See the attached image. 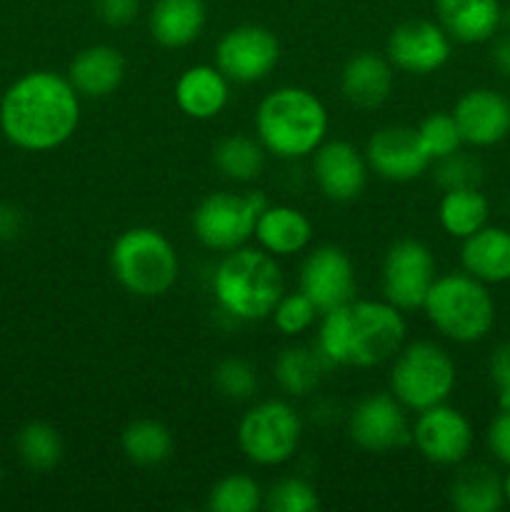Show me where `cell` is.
Returning a JSON list of instances; mask_svg holds the SVG:
<instances>
[{
  "label": "cell",
  "mask_w": 510,
  "mask_h": 512,
  "mask_svg": "<svg viewBox=\"0 0 510 512\" xmlns=\"http://www.w3.org/2000/svg\"><path fill=\"white\" fill-rule=\"evenodd\" d=\"M213 165L223 178L233 183H250L263 173L265 148L258 138H250V135H225L215 143Z\"/></svg>",
  "instance_id": "obj_30"
},
{
  "label": "cell",
  "mask_w": 510,
  "mask_h": 512,
  "mask_svg": "<svg viewBox=\"0 0 510 512\" xmlns=\"http://www.w3.org/2000/svg\"><path fill=\"white\" fill-rule=\"evenodd\" d=\"M448 498L458 512H498L505 503L503 478L485 463L465 465L450 480Z\"/></svg>",
  "instance_id": "obj_27"
},
{
  "label": "cell",
  "mask_w": 510,
  "mask_h": 512,
  "mask_svg": "<svg viewBox=\"0 0 510 512\" xmlns=\"http://www.w3.org/2000/svg\"><path fill=\"white\" fill-rule=\"evenodd\" d=\"M450 113L463 143L473 148H493L510 135V98L495 88L465 90Z\"/></svg>",
  "instance_id": "obj_17"
},
{
  "label": "cell",
  "mask_w": 510,
  "mask_h": 512,
  "mask_svg": "<svg viewBox=\"0 0 510 512\" xmlns=\"http://www.w3.org/2000/svg\"><path fill=\"white\" fill-rule=\"evenodd\" d=\"M365 163L378 178L390 183H410L433 165L420 145L415 128L408 125H385L368 138Z\"/></svg>",
  "instance_id": "obj_16"
},
{
  "label": "cell",
  "mask_w": 510,
  "mask_h": 512,
  "mask_svg": "<svg viewBox=\"0 0 510 512\" xmlns=\"http://www.w3.org/2000/svg\"><path fill=\"white\" fill-rule=\"evenodd\" d=\"M438 278L435 255L423 240L400 238L388 248L383 258V300L403 313L423 308L430 285Z\"/></svg>",
  "instance_id": "obj_10"
},
{
  "label": "cell",
  "mask_w": 510,
  "mask_h": 512,
  "mask_svg": "<svg viewBox=\"0 0 510 512\" xmlns=\"http://www.w3.org/2000/svg\"><path fill=\"white\" fill-rule=\"evenodd\" d=\"M365 155L348 140H330L313 153V178L320 193L333 203L360 198L368 183Z\"/></svg>",
  "instance_id": "obj_18"
},
{
  "label": "cell",
  "mask_w": 510,
  "mask_h": 512,
  "mask_svg": "<svg viewBox=\"0 0 510 512\" xmlns=\"http://www.w3.org/2000/svg\"><path fill=\"white\" fill-rule=\"evenodd\" d=\"M333 365L328 363L320 348L310 345H288L278 353L273 363V378L278 388L290 398H305L323 385L325 375Z\"/></svg>",
  "instance_id": "obj_26"
},
{
  "label": "cell",
  "mask_w": 510,
  "mask_h": 512,
  "mask_svg": "<svg viewBox=\"0 0 510 512\" xmlns=\"http://www.w3.org/2000/svg\"><path fill=\"white\" fill-rule=\"evenodd\" d=\"M80 125V95L68 75L30 70L15 80L0 100V130L28 153H48L75 135Z\"/></svg>",
  "instance_id": "obj_1"
},
{
  "label": "cell",
  "mask_w": 510,
  "mask_h": 512,
  "mask_svg": "<svg viewBox=\"0 0 510 512\" xmlns=\"http://www.w3.org/2000/svg\"><path fill=\"white\" fill-rule=\"evenodd\" d=\"M173 433L168 425L153 418L133 420L120 433V448L125 458L140 468H155L163 465L173 455Z\"/></svg>",
  "instance_id": "obj_29"
},
{
  "label": "cell",
  "mask_w": 510,
  "mask_h": 512,
  "mask_svg": "<svg viewBox=\"0 0 510 512\" xmlns=\"http://www.w3.org/2000/svg\"><path fill=\"white\" fill-rule=\"evenodd\" d=\"M15 448H18L25 468H30L33 473H50L53 468H58L65 453L60 433L43 420L23 425L15 438Z\"/></svg>",
  "instance_id": "obj_31"
},
{
  "label": "cell",
  "mask_w": 510,
  "mask_h": 512,
  "mask_svg": "<svg viewBox=\"0 0 510 512\" xmlns=\"http://www.w3.org/2000/svg\"><path fill=\"white\" fill-rule=\"evenodd\" d=\"M23 230V213L15 205L0 203V240H15Z\"/></svg>",
  "instance_id": "obj_41"
},
{
  "label": "cell",
  "mask_w": 510,
  "mask_h": 512,
  "mask_svg": "<svg viewBox=\"0 0 510 512\" xmlns=\"http://www.w3.org/2000/svg\"><path fill=\"white\" fill-rule=\"evenodd\" d=\"M390 393L405 410H428L445 403L458 383L455 360L430 340H415L395 353L390 368Z\"/></svg>",
  "instance_id": "obj_7"
},
{
  "label": "cell",
  "mask_w": 510,
  "mask_h": 512,
  "mask_svg": "<svg viewBox=\"0 0 510 512\" xmlns=\"http://www.w3.org/2000/svg\"><path fill=\"white\" fill-rule=\"evenodd\" d=\"M0 485H3V465H0Z\"/></svg>",
  "instance_id": "obj_45"
},
{
  "label": "cell",
  "mask_w": 510,
  "mask_h": 512,
  "mask_svg": "<svg viewBox=\"0 0 510 512\" xmlns=\"http://www.w3.org/2000/svg\"><path fill=\"white\" fill-rule=\"evenodd\" d=\"M175 105L193 120H213L225 110L230 98V80L218 65H190L180 73L173 88Z\"/></svg>",
  "instance_id": "obj_20"
},
{
  "label": "cell",
  "mask_w": 510,
  "mask_h": 512,
  "mask_svg": "<svg viewBox=\"0 0 510 512\" xmlns=\"http://www.w3.org/2000/svg\"><path fill=\"white\" fill-rule=\"evenodd\" d=\"M415 133H418L420 145H423V150L428 153V158L433 160V163L435 160L458 153L465 145L453 113H443V110L425 115V118L420 120L418 128H415Z\"/></svg>",
  "instance_id": "obj_33"
},
{
  "label": "cell",
  "mask_w": 510,
  "mask_h": 512,
  "mask_svg": "<svg viewBox=\"0 0 510 512\" xmlns=\"http://www.w3.org/2000/svg\"><path fill=\"white\" fill-rule=\"evenodd\" d=\"M435 13L445 33L465 45L488 43L503 28L500 0H435Z\"/></svg>",
  "instance_id": "obj_21"
},
{
  "label": "cell",
  "mask_w": 510,
  "mask_h": 512,
  "mask_svg": "<svg viewBox=\"0 0 510 512\" xmlns=\"http://www.w3.org/2000/svg\"><path fill=\"white\" fill-rule=\"evenodd\" d=\"M348 435L365 453H393L410 443L408 415L393 393H370L350 410Z\"/></svg>",
  "instance_id": "obj_13"
},
{
  "label": "cell",
  "mask_w": 510,
  "mask_h": 512,
  "mask_svg": "<svg viewBox=\"0 0 510 512\" xmlns=\"http://www.w3.org/2000/svg\"><path fill=\"white\" fill-rule=\"evenodd\" d=\"M393 63L385 55L363 50L348 58L340 73V93L353 108L375 110L390 98L395 83Z\"/></svg>",
  "instance_id": "obj_19"
},
{
  "label": "cell",
  "mask_w": 510,
  "mask_h": 512,
  "mask_svg": "<svg viewBox=\"0 0 510 512\" xmlns=\"http://www.w3.org/2000/svg\"><path fill=\"white\" fill-rule=\"evenodd\" d=\"M435 180L443 190H453V188H480L485 178V170L480 165L478 158L473 155L458 153L448 155V158L435 160Z\"/></svg>",
  "instance_id": "obj_37"
},
{
  "label": "cell",
  "mask_w": 510,
  "mask_h": 512,
  "mask_svg": "<svg viewBox=\"0 0 510 512\" xmlns=\"http://www.w3.org/2000/svg\"><path fill=\"white\" fill-rule=\"evenodd\" d=\"M355 265L338 245H318L300 265V290L320 310V315L355 298Z\"/></svg>",
  "instance_id": "obj_15"
},
{
  "label": "cell",
  "mask_w": 510,
  "mask_h": 512,
  "mask_svg": "<svg viewBox=\"0 0 510 512\" xmlns=\"http://www.w3.org/2000/svg\"><path fill=\"white\" fill-rule=\"evenodd\" d=\"M110 273L128 293L138 298H160L178 283V250L158 228H128L110 248Z\"/></svg>",
  "instance_id": "obj_6"
},
{
  "label": "cell",
  "mask_w": 510,
  "mask_h": 512,
  "mask_svg": "<svg viewBox=\"0 0 510 512\" xmlns=\"http://www.w3.org/2000/svg\"><path fill=\"white\" fill-rule=\"evenodd\" d=\"M405 333L403 310L388 300L353 298L323 313L315 345L333 368H375L395 358Z\"/></svg>",
  "instance_id": "obj_2"
},
{
  "label": "cell",
  "mask_w": 510,
  "mask_h": 512,
  "mask_svg": "<svg viewBox=\"0 0 510 512\" xmlns=\"http://www.w3.org/2000/svg\"><path fill=\"white\" fill-rule=\"evenodd\" d=\"M280 60L278 35L265 25H235L215 45V65L230 83L265 80Z\"/></svg>",
  "instance_id": "obj_11"
},
{
  "label": "cell",
  "mask_w": 510,
  "mask_h": 512,
  "mask_svg": "<svg viewBox=\"0 0 510 512\" xmlns=\"http://www.w3.org/2000/svg\"><path fill=\"white\" fill-rule=\"evenodd\" d=\"M100 20L110 28H125L138 18L140 0H95Z\"/></svg>",
  "instance_id": "obj_40"
},
{
  "label": "cell",
  "mask_w": 510,
  "mask_h": 512,
  "mask_svg": "<svg viewBox=\"0 0 510 512\" xmlns=\"http://www.w3.org/2000/svg\"><path fill=\"white\" fill-rule=\"evenodd\" d=\"M485 440H488V450L493 453V458L510 468V408H500V413L490 420Z\"/></svg>",
  "instance_id": "obj_39"
},
{
  "label": "cell",
  "mask_w": 510,
  "mask_h": 512,
  "mask_svg": "<svg viewBox=\"0 0 510 512\" xmlns=\"http://www.w3.org/2000/svg\"><path fill=\"white\" fill-rule=\"evenodd\" d=\"M263 508L270 512H315L320 508V498L308 480L290 475L265 490Z\"/></svg>",
  "instance_id": "obj_34"
},
{
  "label": "cell",
  "mask_w": 510,
  "mask_h": 512,
  "mask_svg": "<svg viewBox=\"0 0 510 512\" xmlns=\"http://www.w3.org/2000/svg\"><path fill=\"white\" fill-rule=\"evenodd\" d=\"M503 493H505V503L510 505V468H508V473H505V478H503Z\"/></svg>",
  "instance_id": "obj_43"
},
{
  "label": "cell",
  "mask_w": 510,
  "mask_h": 512,
  "mask_svg": "<svg viewBox=\"0 0 510 512\" xmlns=\"http://www.w3.org/2000/svg\"><path fill=\"white\" fill-rule=\"evenodd\" d=\"M303 440V418L288 400H260L238 423V448L258 468H278L295 458Z\"/></svg>",
  "instance_id": "obj_8"
},
{
  "label": "cell",
  "mask_w": 510,
  "mask_h": 512,
  "mask_svg": "<svg viewBox=\"0 0 510 512\" xmlns=\"http://www.w3.org/2000/svg\"><path fill=\"white\" fill-rule=\"evenodd\" d=\"M210 288L223 313L253 323L270 318L275 303L285 293V280L273 255L263 248L240 245L223 253L210 278Z\"/></svg>",
  "instance_id": "obj_4"
},
{
  "label": "cell",
  "mask_w": 510,
  "mask_h": 512,
  "mask_svg": "<svg viewBox=\"0 0 510 512\" xmlns=\"http://www.w3.org/2000/svg\"><path fill=\"white\" fill-rule=\"evenodd\" d=\"M265 490L253 475L230 473L220 478L208 493L210 512H255L263 508Z\"/></svg>",
  "instance_id": "obj_32"
},
{
  "label": "cell",
  "mask_w": 510,
  "mask_h": 512,
  "mask_svg": "<svg viewBox=\"0 0 510 512\" xmlns=\"http://www.w3.org/2000/svg\"><path fill=\"white\" fill-rule=\"evenodd\" d=\"M490 63L498 70L503 78H510V30L500 33L493 38V48H490Z\"/></svg>",
  "instance_id": "obj_42"
},
{
  "label": "cell",
  "mask_w": 510,
  "mask_h": 512,
  "mask_svg": "<svg viewBox=\"0 0 510 512\" xmlns=\"http://www.w3.org/2000/svg\"><path fill=\"white\" fill-rule=\"evenodd\" d=\"M268 205L260 190H218V193L205 195L193 210V235L215 253H230L248 243L255 233L260 213Z\"/></svg>",
  "instance_id": "obj_9"
},
{
  "label": "cell",
  "mask_w": 510,
  "mask_h": 512,
  "mask_svg": "<svg viewBox=\"0 0 510 512\" xmlns=\"http://www.w3.org/2000/svg\"><path fill=\"white\" fill-rule=\"evenodd\" d=\"M318 315L320 310L315 308L313 300H310L303 290H295V293L280 295L270 318H273V325L278 328V333H283L285 338H295V335L313 328Z\"/></svg>",
  "instance_id": "obj_35"
},
{
  "label": "cell",
  "mask_w": 510,
  "mask_h": 512,
  "mask_svg": "<svg viewBox=\"0 0 510 512\" xmlns=\"http://www.w3.org/2000/svg\"><path fill=\"white\" fill-rule=\"evenodd\" d=\"M425 318L443 338L470 345L488 338L495 325V300L488 285L463 273L438 275L423 303Z\"/></svg>",
  "instance_id": "obj_5"
},
{
  "label": "cell",
  "mask_w": 510,
  "mask_h": 512,
  "mask_svg": "<svg viewBox=\"0 0 510 512\" xmlns=\"http://www.w3.org/2000/svg\"><path fill=\"white\" fill-rule=\"evenodd\" d=\"M490 380L495 385V395H498V408H510V340L495 345L488 360Z\"/></svg>",
  "instance_id": "obj_38"
},
{
  "label": "cell",
  "mask_w": 510,
  "mask_h": 512,
  "mask_svg": "<svg viewBox=\"0 0 510 512\" xmlns=\"http://www.w3.org/2000/svg\"><path fill=\"white\" fill-rule=\"evenodd\" d=\"M503 25H508L510 28V10H503Z\"/></svg>",
  "instance_id": "obj_44"
},
{
  "label": "cell",
  "mask_w": 510,
  "mask_h": 512,
  "mask_svg": "<svg viewBox=\"0 0 510 512\" xmlns=\"http://www.w3.org/2000/svg\"><path fill=\"white\" fill-rule=\"evenodd\" d=\"M490 220V200L480 188L443 190L438 203V223L450 238L465 240Z\"/></svg>",
  "instance_id": "obj_28"
},
{
  "label": "cell",
  "mask_w": 510,
  "mask_h": 512,
  "mask_svg": "<svg viewBox=\"0 0 510 512\" xmlns=\"http://www.w3.org/2000/svg\"><path fill=\"white\" fill-rule=\"evenodd\" d=\"M453 53V38L435 20L410 18L395 25L385 43V58L410 75L438 73Z\"/></svg>",
  "instance_id": "obj_14"
},
{
  "label": "cell",
  "mask_w": 510,
  "mask_h": 512,
  "mask_svg": "<svg viewBox=\"0 0 510 512\" xmlns=\"http://www.w3.org/2000/svg\"><path fill=\"white\" fill-rule=\"evenodd\" d=\"M253 238L258 248L270 253L273 258H290L303 253L313 240V223L308 215L295 205H265L255 223Z\"/></svg>",
  "instance_id": "obj_23"
},
{
  "label": "cell",
  "mask_w": 510,
  "mask_h": 512,
  "mask_svg": "<svg viewBox=\"0 0 510 512\" xmlns=\"http://www.w3.org/2000/svg\"><path fill=\"white\" fill-rule=\"evenodd\" d=\"M208 10L205 0H155L148 15V30L163 48H185L203 35Z\"/></svg>",
  "instance_id": "obj_25"
},
{
  "label": "cell",
  "mask_w": 510,
  "mask_h": 512,
  "mask_svg": "<svg viewBox=\"0 0 510 512\" xmlns=\"http://www.w3.org/2000/svg\"><path fill=\"white\" fill-rule=\"evenodd\" d=\"M328 135V110L308 88L283 85L265 95L255 110V138L280 160L313 155Z\"/></svg>",
  "instance_id": "obj_3"
},
{
  "label": "cell",
  "mask_w": 510,
  "mask_h": 512,
  "mask_svg": "<svg viewBox=\"0 0 510 512\" xmlns=\"http://www.w3.org/2000/svg\"><path fill=\"white\" fill-rule=\"evenodd\" d=\"M410 443L428 463L453 468L468 460L475 433L465 413H460L453 405L440 403L420 410L415 423L410 425Z\"/></svg>",
  "instance_id": "obj_12"
},
{
  "label": "cell",
  "mask_w": 510,
  "mask_h": 512,
  "mask_svg": "<svg viewBox=\"0 0 510 512\" xmlns=\"http://www.w3.org/2000/svg\"><path fill=\"white\" fill-rule=\"evenodd\" d=\"M213 385L223 398L250 400L258 390V370L243 358H223L213 368Z\"/></svg>",
  "instance_id": "obj_36"
},
{
  "label": "cell",
  "mask_w": 510,
  "mask_h": 512,
  "mask_svg": "<svg viewBox=\"0 0 510 512\" xmlns=\"http://www.w3.org/2000/svg\"><path fill=\"white\" fill-rule=\"evenodd\" d=\"M125 78V58L115 45L95 43L75 53L68 80L80 98H108Z\"/></svg>",
  "instance_id": "obj_22"
},
{
  "label": "cell",
  "mask_w": 510,
  "mask_h": 512,
  "mask_svg": "<svg viewBox=\"0 0 510 512\" xmlns=\"http://www.w3.org/2000/svg\"><path fill=\"white\" fill-rule=\"evenodd\" d=\"M460 265L468 275L485 285H500L510 280V230L500 225H485L460 245Z\"/></svg>",
  "instance_id": "obj_24"
}]
</instances>
